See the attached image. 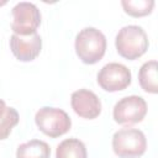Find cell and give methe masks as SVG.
I'll return each mask as SVG.
<instances>
[{
  "instance_id": "cell-1",
  "label": "cell",
  "mask_w": 158,
  "mask_h": 158,
  "mask_svg": "<svg viewBox=\"0 0 158 158\" xmlns=\"http://www.w3.org/2000/svg\"><path fill=\"white\" fill-rule=\"evenodd\" d=\"M75 53L85 64L98 63L106 52V37L95 27H85L75 37Z\"/></svg>"
},
{
  "instance_id": "cell-2",
  "label": "cell",
  "mask_w": 158,
  "mask_h": 158,
  "mask_svg": "<svg viewBox=\"0 0 158 158\" xmlns=\"http://www.w3.org/2000/svg\"><path fill=\"white\" fill-rule=\"evenodd\" d=\"M148 37L144 30L137 25L123 26L116 35L115 46L117 53L130 60L137 59L148 49Z\"/></svg>"
},
{
  "instance_id": "cell-3",
  "label": "cell",
  "mask_w": 158,
  "mask_h": 158,
  "mask_svg": "<svg viewBox=\"0 0 158 158\" xmlns=\"http://www.w3.org/2000/svg\"><path fill=\"white\" fill-rule=\"evenodd\" d=\"M147 148L144 133L138 128L125 127L112 136V149L120 158H138Z\"/></svg>"
},
{
  "instance_id": "cell-4",
  "label": "cell",
  "mask_w": 158,
  "mask_h": 158,
  "mask_svg": "<svg viewBox=\"0 0 158 158\" xmlns=\"http://www.w3.org/2000/svg\"><path fill=\"white\" fill-rule=\"evenodd\" d=\"M35 122L41 132L52 138L67 133L72 126V120L64 110L51 106L41 107L36 112Z\"/></svg>"
},
{
  "instance_id": "cell-5",
  "label": "cell",
  "mask_w": 158,
  "mask_h": 158,
  "mask_svg": "<svg viewBox=\"0 0 158 158\" xmlns=\"http://www.w3.org/2000/svg\"><path fill=\"white\" fill-rule=\"evenodd\" d=\"M11 30L15 35L28 36L36 32L41 23V12L38 7L27 1L17 2L12 7Z\"/></svg>"
},
{
  "instance_id": "cell-6",
  "label": "cell",
  "mask_w": 158,
  "mask_h": 158,
  "mask_svg": "<svg viewBox=\"0 0 158 158\" xmlns=\"http://www.w3.org/2000/svg\"><path fill=\"white\" fill-rule=\"evenodd\" d=\"M147 114V102L142 96L130 95L120 99L112 111L114 120L120 125H135L141 122Z\"/></svg>"
},
{
  "instance_id": "cell-7",
  "label": "cell",
  "mask_w": 158,
  "mask_h": 158,
  "mask_svg": "<svg viewBox=\"0 0 158 158\" xmlns=\"http://www.w3.org/2000/svg\"><path fill=\"white\" fill-rule=\"evenodd\" d=\"M131 70L121 63H107L98 73L96 80L101 89L109 93L120 91L131 84Z\"/></svg>"
},
{
  "instance_id": "cell-8",
  "label": "cell",
  "mask_w": 158,
  "mask_h": 158,
  "mask_svg": "<svg viewBox=\"0 0 158 158\" xmlns=\"http://www.w3.org/2000/svg\"><path fill=\"white\" fill-rule=\"evenodd\" d=\"M70 105L74 112L88 120L98 117L101 112V101L95 93L88 89H79L70 96Z\"/></svg>"
},
{
  "instance_id": "cell-9",
  "label": "cell",
  "mask_w": 158,
  "mask_h": 158,
  "mask_svg": "<svg viewBox=\"0 0 158 158\" xmlns=\"http://www.w3.org/2000/svg\"><path fill=\"white\" fill-rule=\"evenodd\" d=\"M10 48L12 54L19 60L31 62L40 54L42 48V40L37 32L28 36H20L14 33L10 37Z\"/></svg>"
},
{
  "instance_id": "cell-10",
  "label": "cell",
  "mask_w": 158,
  "mask_h": 158,
  "mask_svg": "<svg viewBox=\"0 0 158 158\" xmlns=\"http://www.w3.org/2000/svg\"><path fill=\"white\" fill-rule=\"evenodd\" d=\"M51 148L41 139H31L21 143L16 149V158H49Z\"/></svg>"
},
{
  "instance_id": "cell-11",
  "label": "cell",
  "mask_w": 158,
  "mask_h": 158,
  "mask_svg": "<svg viewBox=\"0 0 158 158\" xmlns=\"http://www.w3.org/2000/svg\"><path fill=\"white\" fill-rule=\"evenodd\" d=\"M157 69L158 64L157 60H148L142 64L138 72V81L141 88L147 91L156 94L158 91V84H157Z\"/></svg>"
},
{
  "instance_id": "cell-12",
  "label": "cell",
  "mask_w": 158,
  "mask_h": 158,
  "mask_svg": "<svg viewBox=\"0 0 158 158\" xmlns=\"http://www.w3.org/2000/svg\"><path fill=\"white\" fill-rule=\"evenodd\" d=\"M56 158H88L86 147L79 138H67L58 144Z\"/></svg>"
},
{
  "instance_id": "cell-13",
  "label": "cell",
  "mask_w": 158,
  "mask_h": 158,
  "mask_svg": "<svg viewBox=\"0 0 158 158\" xmlns=\"http://www.w3.org/2000/svg\"><path fill=\"white\" fill-rule=\"evenodd\" d=\"M121 5L126 14L133 17L146 16L152 12L154 1L153 0H122Z\"/></svg>"
},
{
  "instance_id": "cell-14",
  "label": "cell",
  "mask_w": 158,
  "mask_h": 158,
  "mask_svg": "<svg viewBox=\"0 0 158 158\" xmlns=\"http://www.w3.org/2000/svg\"><path fill=\"white\" fill-rule=\"evenodd\" d=\"M20 116L16 109L14 107H6L4 115L0 117V141L9 137L12 128L19 123Z\"/></svg>"
},
{
  "instance_id": "cell-15",
  "label": "cell",
  "mask_w": 158,
  "mask_h": 158,
  "mask_svg": "<svg viewBox=\"0 0 158 158\" xmlns=\"http://www.w3.org/2000/svg\"><path fill=\"white\" fill-rule=\"evenodd\" d=\"M6 104H5V101L4 100H1L0 99V117L4 115V112H5V110H6Z\"/></svg>"
}]
</instances>
